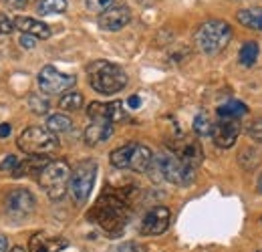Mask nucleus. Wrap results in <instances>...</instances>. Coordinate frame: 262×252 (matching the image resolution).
Wrapping results in <instances>:
<instances>
[{"mask_svg":"<svg viewBox=\"0 0 262 252\" xmlns=\"http://www.w3.org/2000/svg\"><path fill=\"white\" fill-rule=\"evenodd\" d=\"M87 218L99 224L105 232L117 234L123 230V226L127 224V218H129V200L125 194L109 190L99 196V200L89 210Z\"/></svg>","mask_w":262,"mask_h":252,"instance_id":"obj_1","label":"nucleus"},{"mask_svg":"<svg viewBox=\"0 0 262 252\" xmlns=\"http://www.w3.org/2000/svg\"><path fill=\"white\" fill-rule=\"evenodd\" d=\"M147 172H154V176H158L160 180H165L176 186H190L196 180V167L176 158L171 152L154 156V161Z\"/></svg>","mask_w":262,"mask_h":252,"instance_id":"obj_2","label":"nucleus"},{"mask_svg":"<svg viewBox=\"0 0 262 252\" xmlns=\"http://www.w3.org/2000/svg\"><path fill=\"white\" fill-rule=\"evenodd\" d=\"M89 83L101 95L119 93L127 85V75L121 67L109 63V61H95L87 67Z\"/></svg>","mask_w":262,"mask_h":252,"instance_id":"obj_3","label":"nucleus"},{"mask_svg":"<svg viewBox=\"0 0 262 252\" xmlns=\"http://www.w3.org/2000/svg\"><path fill=\"white\" fill-rule=\"evenodd\" d=\"M232 38V27L226 20H206L204 25L198 27L194 34L198 51L204 55H218L228 47Z\"/></svg>","mask_w":262,"mask_h":252,"instance_id":"obj_4","label":"nucleus"},{"mask_svg":"<svg viewBox=\"0 0 262 252\" xmlns=\"http://www.w3.org/2000/svg\"><path fill=\"white\" fill-rule=\"evenodd\" d=\"M109 161L117 170H129L135 174H143L149 170L154 161V152L143 143H125L111 152Z\"/></svg>","mask_w":262,"mask_h":252,"instance_id":"obj_5","label":"nucleus"},{"mask_svg":"<svg viewBox=\"0 0 262 252\" xmlns=\"http://www.w3.org/2000/svg\"><path fill=\"white\" fill-rule=\"evenodd\" d=\"M71 167L69 163L63 159H57V161H49L42 172L38 174V184L40 188L49 194L51 200H61L69 190V180H71Z\"/></svg>","mask_w":262,"mask_h":252,"instance_id":"obj_6","label":"nucleus"},{"mask_svg":"<svg viewBox=\"0 0 262 252\" xmlns=\"http://www.w3.org/2000/svg\"><path fill=\"white\" fill-rule=\"evenodd\" d=\"M16 145L27 156H47L59 148V139L47 127H27L18 135Z\"/></svg>","mask_w":262,"mask_h":252,"instance_id":"obj_7","label":"nucleus"},{"mask_svg":"<svg viewBox=\"0 0 262 252\" xmlns=\"http://www.w3.org/2000/svg\"><path fill=\"white\" fill-rule=\"evenodd\" d=\"M95 178H97V163L93 159L79 161L73 167L71 180H69V192L77 204H85L89 200L91 190L95 186Z\"/></svg>","mask_w":262,"mask_h":252,"instance_id":"obj_8","label":"nucleus"},{"mask_svg":"<svg viewBox=\"0 0 262 252\" xmlns=\"http://www.w3.org/2000/svg\"><path fill=\"white\" fill-rule=\"evenodd\" d=\"M36 81H38V89L45 95H61V93H65V91H69L71 87H75L77 77H75V75L61 73V71H57L55 67L47 65V67L40 69Z\"/></svg>","mask_w":262,"mask_h":252,"instance_id":"obj_9","label":"nucleus"},{"mask_svg":"<svg viewBox=\"0 0 262 252\" xmlns=\"http://www.w3.org/2000/svg\"><path fill=\"white\" fill-rule=\"evenodd\" d=\"M87 117L93 123H107V125H113V123L127 119V115L123 111V103H119V101H111V103L93 101L87 107Z\"/></svg>","mask_w":262,"mask_h":252,"instance_id":"obj_10","label":"nucleus"},{"mask_svg":"<svg viewBox=\"0 0 262 252\" xmlns=\"http://www.w3.org/2000/svg\"><path fill=\"white\" fill-rule=\"evenodd\" d=\"M169 152L180 158L182 161H186L188 165L198 167L204 159V150L200 145V141L196 139H190V137H184V135H178L169 141Z\"/></svg>","mask_w":262,"mask_h":252,"instance_id":"obj_11","label":"nucleus"},{"mask_svg":"<svg viewBox=\"0 0 262 252\" xmlns=\"http://www.w3.org/2000/svg\"><path fill=\"white\" fill-rule=\"evenodd\" d=\"M171 212L165 206H154L141 220V234L143 236H160L169 228Z\"/></svg>","mask_w":262,"mask_h":252,"instance_id":"obj_12","label":"nucleus"},{"mask_svg":"<svg viewBox=\"0 0 262 252\" xmlns=\"http://www.w3.org/2000/svg\"><path fill=\"white\" fill-rule=\"evenodd\" d=\"M36 206V200L34 196L25 188H16L12 192H8L6 196V212L14 218H25L29 216Z\"/></svg>","mask_w":262,"mask_h":252,"instance_id":"obj_13","label":"nucleus"},{"mask_svg":"<svg viewBox=\"0 0 262 252\" xmlns=\"http://www.w3.org/2000/svg\"><path fill=\"white\" fill-rule=\"evenodd\" d=\"M240 131H242L240 119H220L218 123H214L210 137L214 139V145L216 148L228 150V148H232L236 143Z\"/></svg>","mask_w":262,"mask_h":252,"instance_id":"obj_14","label":"nucleus"},{"mask_svg":"<svg viewBox=\"0 0 262 252\" xmlns=\"http://www.w3.org/2000/svg\"><path fill=\"white\" fill-rule=\"evenodd\" d=\"M131 20V10L129 6L125 4H113L109 10L101 12L99 14V27L103 31H109V32H117L121 29H125L129 25Z\"/></svg>","mask_w":262,"mask_h":252,"instance_id":"obj_15","label":"nucleus"},{"mask_svg":"<svg viewBox=\"0 0 262 252\" xmlns=\"http://www.w3.org/2000/svg\"><path fill=\"white\" fill-rule=\"evenodd\" d=\"M14 27L23 34H31L34 38H49L51 36V29L49 25L36 20V18H31V16H16L14 18Z\"/></svg>","mask_w":262,"mask_h":252,"instance_id":"obj_16","label":"nucleus"},{"mask_svg":"<svg viewBox=\"0 0 262 252\" xmlns=\"http://www.w3.org/2000/svg\"><path fill=\"white\" fill-rule=\"evenodd\" d=\"M113 135V125L107 123H91L85 129V143L87 145H99L103 141H107Z\"/></svg>","mask_w":262,"mask_h":252,"instance_id":"obj_17","label":"nucleus"},{"mask_svg":"<svg viewBox=\"0 0 262 252\" xmlns=\"http://www.w3.org/2000/svg\"><path fill=\"white\" fill-rule=\"evenodd\" d=\"M236 18L242 27L262 32V8H244L236 14Z\"/></svg>","mask_w":262,"mask_h":252,"instance_id":"obj_18","label":"nucleus"},{"mask_svg":"<svg viewBox=\"0 0 262 252\" xmlns=\"http://www.w3.org/2000/svg\"><path fill=\"white\" fill-rule=\"evenodd\" d=\"M246 113H248V107L242 101H228V103L218 107V117L220 119H240Z\"/></svg>","mask_w":262,"mask_h":252,"instance_id":"obj_19","label":"nucleus"},{"mask_svg":"<svg viewBox=\"0 0 262 252\" xmlns=\"http://www.w3.org/2000/svg\"><path fill=\"white\" fill-rule=\"evenodd\" d=\"M258 57H260V49H258V45H256L254 40H246V43L240 47V53H238L240 65L252 67V65H256Z\"/></svg>","mask_w":262,"mask_h":252,"instance_id":"obj_20","label":"nucleus"},{"mask_svg":"<svg viewBox=\"0 0 262 252\" xmlns=\"http://www.w3.org/2000/svg\"><path fill=\"white\" fill-rule=\"evenodd\" d=\"M38 14L51 16V14H61L67 10V0H38L36 4Z\"/></svg>","mask_w":262,"mask_h":252,"instance_id":"obj_21","label":"nucleus"},{"mask_svg":"<svg viewBox=\"0 0 262 252\" xmlns=\"http://www.w3.org/2000/svg\"><path fill=\"white\" fill-rule=\"evenodd\" d=\"M47 129L53 131L55 135L57 133H67V131L73 129V121L67 115H63V113H55V115H51L47 119Z\"/></svg>","mask_w":262,"mask_h":252,"instance_id":"obj_22","label":"nucleus"},{"mask_svg":"<svg viewBox=\"0 0 262 252\" xmlns=\"http://www.w3.org/2000/svg\"><path fill=\"white\" fill-rule=\"evenodd\" d=\"M83 103H85V97L79 93V91H69V93H65L61 97L59 107L63 111H77V109L83 107Z\"/></svg>","mask_w":262,"mask_h":252,"instance_id":"obj_23","label":"nucleus"},{"mask_svg":"<svg viewBox=\"0 0 262 252\" xmlns=\"http://www.w3.org/2000/svg\"><path fill=\"white\" fill-rule=\"evenodd\" d=\"M212 127H214V123L208 119L206 113H198L196 117H194V131H196V135H200V137L212 135Z\"/></svg>","mask_w":262,"mask_h":252,"instance_id":"obj_24","label":"nucleus"},{"mask_svg":"<svg viewBox=\"0 0 262 252\" xmlns=\"http://www.w3.org/2000/svg\"><path fill=\"white\" fill-rule=\"evenodd\" d=\"M29 105H31L33 113H36V115H42V113L49 111V101H47L42 95H33V97L29 99Z\"/></svg>","mask_w":262,"mask_h":252,"instance_id":"obj_25","label":"nucleus"},{"mask_svg":"<svg viewBox=\"0 0 262 252\" xmlns=\"http://www.w3.org/2000/svg\"><path fill=\"white\" fill-rule=\"evenodd\" d=\"M115 4V0H85V6H87V10H91V12H105V10H109L111 6Z\"/></svg>","mask_w":262,"mask_h":252,"instance_id":"obj_26","label":"nucleus"},{"mask_svg":"<svg viewBox=\"0 0 262 252\" xmlns=\"http://www.w3.org/2000/svg\"><path fill=\"white\" fill-rule=\"evenodd\" d=\"M18 161H20V159L16 158V156L8 154L6 158L0 161V172H6V174H10V176H12V174H14V170L18 167Z\"/></svg>","mask_w":262,"mask_h":252,"instance_id":"obj_27","label":"nucleus"},{"mask_svg":"<svg viewBox=\"0 0 262 252\" xmlns=\"http://www.w3.org/2000/svg\"><path fill=\"white\" fill-rule=\"evenodd\" d=\"M246 133H248V137H250V139H254V141L262 143V119L252 121L250 125L246 127Z\"/></svg>","mask_w":262,"mask_h":252,"instance_id":"obj_28","label":"nucleus"},{"mask_svg":"<svg viewBox=\"0 0 262 252\" xmlns=\"http://www.w3.org/2000/svg\"><path fill=\"white\" fill-rule=\"evenodd\" d=\"M14 29H16L14 27V18L6 16L4 12H0V34H10Z\"/></svg>","mask_w":262,"mask_h":252,"instance_id":"obj_29","label":"nucleus"},{"mask_svg":"<svg viewBox=\"0 0 262 252\" xmlns=\"http://www.w3.org/2000/svg\"><path fill=\"white\" fill-rule=\"evenodd\" d=\"M31 252H49L47 246H45L42 234H34L33 238H31Z\"/></svg>","mask_w":262,"mask_h":252,"instance_id":"obj_30","label":"nucleus"},{"mask_svg":"<svg viewBox=\"0 0 262 252\" xmlns=\"http://www.w3.org/2000/svg\"><path fill=\"white\" fill-rule=\"evenodd\" d=\"M6 2V6H10V8H16V10H20V8H25L31 0H4Z\"/></svg>","mask_w":262,"mask_h":252,"instance_id":"obj_31","label":"nucleus"},{"mask_svg":"<svg viewBox=\"0 0 262 252\" xmlns=\"http://www.w3.org/2000/svg\"><path fill=\"white\" fill-rule=\"evenodd\" d=\"M18 43H20V47H25V49H33V47H34V36H31V34H23Z\"/></svg>","mask_w":262,"mask_h":252,"instance_id":"obj_32","label":"nucleus"},{"mask_svg":"<svg viewBox=\"0 0 262 252\" xmlns=\"http://www.w3.org/2000/svg\"><path fill=\"white\" fill-rule=\"evenodd\" d=\"M10 135V125L8 123H0V137H8Z\"/></svg>","mask_w":262,"mask_h":252,"instance_id":"obj_33","label":"nucleus"},{"mask_svg":"<svg viewBox=\"0 0 262 252\" xmlns=\"http://www.w3.org/2000/svg\"><path fill=\"white\" fill-rule=\"evenodd\" d=\"M0 252H8V238L0 234Z\"/></svg>","mask_w":262,"mask_h":252,"instance_id":"obj_34","label":"nucleus"},{"mask_svg":"<svg viewBox=\"0 0 262 252\" xmlns=\"http://www.w3.org/2000/svg\"><path fill=\"white\" fill-rule=\"evenodd\" d=\"M127 103H129V107L137 109V107H139V97H137V95H133V97H129V101H127Z\"/></svg>","mask_w":262,"mask_h":252,"instance_id":"obj_35","label":"nucleus"},{"mask_svg":"<svg viewBox=\"0 0 262 252\" xmlns=\"http://www.w3.org/2000/svg\"><path fill=\"white\" fill-rule=\"evenodd\" d=\"M10 252H27V250H25L23 246H14V248H12V250H10Z\"/></svg>","mask_w":262,"mask_h":252,"instance_id":"obj_36","label":"nucleus"},{"mask_svg":"<svg viewBox=\"0 0 262 252\" xmlns=\"http://www.w3.org/2000/svg\"><path fill=\"white\" fill-rule=\"evenodd\" d=\"M258 192L262 194V174H260V178H258Z\"/></svg>","mask_w":262,"mask_h":252,"instance_id":"obj_37","label":"nucleus"},{"mask_svg":"<svg viewBox=\"0 0 262 252\" xmlns=\"http://www.w3.org/2000/svg\"><path fill=\"white\" fill-rule=\"evenodd\" d=\"M258 252H262V250H258Z\"/></svg>","mask_w":262,"mask_h":252,"instance_id":"obj_38","label":"nucleus"},{"mask_svg":"<svg viewBox=\"0 0 262 252\" xmlns=\"http://www.w3.org/2000/svg\"><path fill=\"white\" fill-rule=\"evenodd\" d=\"M260 220H262V218H260Z\"/></svg>","mask_w":262,"mask_h":252,"instance_id":"obj_39","label":"nucleus"}]
</instances>
